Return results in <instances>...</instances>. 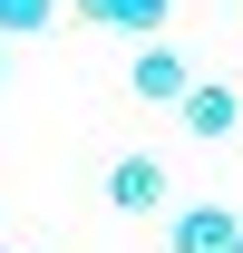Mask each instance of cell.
<instances>
[{"label": "cell", "mask_w": 243, "mask_h": 253, "mask_svg": "<svg viewBox=\"0 0 243 253\" xmlns=\"http://www.w3.org/2000/svg\"><path fill=\"white\" fill-rule=\"evenodd\" d=\"M107 205H117V214H156V205H165V166L156 156H117L107 166Z\"/></svg>", "instance_id": "obj_4"}, {"label": "cell", "mask_w": 243, "mask_h": 253, "mask_svg": "<svg viewBox=\"0 0 243 253\" xmlns=\"http://www.w3.org/2000/svg\"><path fill=\"white\" fill-rule=\"evenodd\" d=\"M126 88L156 97V107H175L185 88H195V59H185L175 39H136V59H126Z\"/></svg>", "instance_id": "obj_1"}, {"label": "cell", "mask_w": 243, "mask_h": 253, "mask_svg": "<svg viewBox=\"0 0 243 253\" xmlns=\"http://www.w3.org/2000/svg\"><path fill=\"white\" fill-rule=\"evenodd\" d=\"M49 20H59V0H0V39H30Z\"/></svg>", "instance_id": "obj_6"}, {"label": "cell", "mask_w": 243, "mask_h": 253, "mask_svg": "<svg viewBox=\"0 0 243 253\" xmlns=\"http://www.w3.org/2000/svg\"><path fill=\"white\" fill-rule=\"evenodd\" d=\"M0 68H10V39H0Z\"/></svg>", "instance_id": "obj_7"}, {"label": "cell", "mask_w": 243, "mask_h": 253, "mask_svg": "<svg viewBox=\"0 0 243 253\" xmlns=\"http://www.w3.org/2000/svg\"><path fill=\"white\" fill-rule=\"evenodd\" d=\"M175 117L204 136V146H224V136H243V88H224V78H195V88L175 97Z\"/></svg>", "instance_id": "obj_2"}, {"label": "cell", "mask_w": 243, "mask_h": 253, "mask_svg": "<svg viewBox=\"0 0 243 253\" xmlns=\"http://www.w3.org/2000/svg\"><path fill=\"white\" fill-rule=\"evenodd\" d=\"M165 10H175V0H78V20L126 30V39H165Z\"/></svg>", "instance_id": "obj_5"}, {"label": "cell", "mask_w": 243, "mask_h": 253, "mask_svg": "<svg viewBox=\"0 0 243 253\" xmlns=\"http://www.w3.org/2000/svg\"><path fill=\"white\" fill-rule=\"evenodd\" d=\"M243 214L234 205H175V224H165V253H234Z\"/></svg>", "instance_id": "obj_3"}, {"label": "cell", "mask_w": 243, "mask_h": 253, "mask_svg": "<svg viewBox=\"0 0 243 253\" xmlns=\"http://www.w3.org/2000/svg\"><path fill=\"white\" fill-rule=\"evenodd\" d=\"M234 253H243V234H234Z\"/></svg>", "instance_id": "obj_8"}]
</instances>
